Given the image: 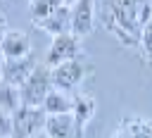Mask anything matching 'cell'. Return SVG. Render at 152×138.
I'll return each mask as SVG.
<instances>
[{
	"label": "cell",
	"instance_id": "cell-1",
	"mask_svg": "<svg viewBox=\"0 0 152 138\" xmlns=\"http://www.w3.org/2000/svg\"><path fill=\"white\" fill-rule=\"evenodd\" d=\"M52 90V74H50V67L43 62L38 64L31 76L19 86V98H21V105L26 107H43V100L48 98V93Z\"/></svg>",
	"mask_w": 152,
	"mask_h": 138
},
{
	"label": "cell",
	"instance_id": "cell-2",
	"mask_svg": "<svg viewBox=\"0 0 152 138\" xmlns=\"http://www.w3.org/2000/svg\"><path fill=\"white\" fill-rule=\"evenodd\" d=\"M88 69H90V67H88V62L83 59V55L76 57V59H69V62H62V64L52 67V69H50V74H52V88L64 90V93H74V90L83 83Z\"/></svg>",
	"mask_w": 152,
	"mask_h": 138
},
{
	"label": "cell",
	"instance_id": "cell-3",
	"mask_svg": "<svg viewBox=\"0 0 152 138\" xmlns=\"http://www.w3.org/2000/svg\"><path fill=\"white\" fill-rule=\"evenodd\" d=\"M45 119H48V114L43 112V107L21 105L12 114V138H31V136L43 133Z\"/></svg>",
	"mask_w": 152,
	"mask_h": 138
},
{
	"label": "cell",
	"instance_id": "cell-4",
	"mask_svg": "<svg viewBox=\"0 0 152 138\" xmlns=\"http://www.w3.org/2000/svg\"><path fill=\"white\" fill-rule=\"evenodd\" d=\"M76 57H81V38L74 33H62V36L52 38L48 55H45V64L52 69V67L69 62V59H76Z\"/></svg>",
	"mask_w": 152,
	"mask_h": 138
},
{
	"label": "cell",
	"instance_id": "cell-5",
	"mask_svg": "<svg viewBox=\"0 0 152 138\" xmlns=\"http://www.w3.org/2000/svg\"><path fill=\"white\" fill-rule=\"evenodd\" d=\"M71 33L86 38L95 29V0H76L71 7Z\"/></svg>",
	"mask_w": 152,
	"mask_h": 138
},
{
	"label": "cell",
	"instance_id": "cell-6",
	"mask_svg": "<svg viewBox=\"0 0 152 138\" xmlns=\"http://www.w3.org/2000/svg\"><path fill=\"white\" fill-rule=\"evenodd\" d=\"M43 133L48 138H83V128L76 124L71 114H55L45 119Z\"/></svg>",
	"mask_w": 152,
	"mask_h": 138
},
{
	"label": "cell",
	"instance_id": "cell-7",
	"mask_svg": "<svg viewBox=\"0 0 152 138\" xmlns=\"http://www.w3.org/2000/svg\"><path fill=\"white\" fill-rule=\"evenodd\" d=\"M0 52H2L5 59H21V57H28V55H31L28 33L10 29V31L5 33V38L0 40Z\"/></svg>",
	"mask_w": 152,
	"mask_h": 138
},
{
	"label": "cell",
	"instance_id": "cell-8",
	"mask_svg": "<svg viewBox=\"0 0 152 138\" xmlns=\"http://www.w3.org/2000/svg\"><path fill=\"white\" fill-rule=\"evenodd\" d=\"M38 67V62L28 55V57H21V59H5V67H2V83H10V86H21L31 71Z\"/></svg>",
	"mask_w": 152,
	"mask_h": 138
},
{
	"label": "cell",
	"instance_id": "cell-9",
	"mask_svg": "<svg viewBox=\"0 0 152 138\" xmlns=\"http://www.w3.org/2000/svg\"><path fill=\"white\" fill-rule=\"evenodd\" d=\"M36 26L43 29L45 33H50L52 38L55 36H62V33H71V10L64 5L57 12H52L50 17H45L43 21H38Z\"/></svg>",
	"mask_w": 152,
	"mask_h": 138
},
{
	"label": "cell",
	"instance_id": "cell-10",
	"mask_svg": "<svg viewBox=\"0 0 152 138\" xmlns=\"http://www.w3.org/2000/svg\"><path fill=\"white\" fill-rule=\"evenodd\" d=\"M74 109V93H64V90H57L52 88L48 93V98L43 100V112L48 117H55V114H71Z\"/></svg>",
	"mask_w": 152,
	"mask_h": 138
},
{
	"label": "cell",
	"instance_id": "cell-11",
	"mask_svg": "<svg viewBox=\"0 0 152 138\" xmlns=\"http://www.w3.org/2000/svg\"><path fill=\"white\" fill-rule=\"evenodd\" d=\"M95 109H97V105H95V98L90 95V93H74V109H71V117L76 119V124L86 131V126L93 121V117H95Z\"/></svg>",
	"mask_w": 152,
	"mask_h": 138
},
{
	"label": "cell",
	"instance_id": "cell-12",
	"mask_svg": "<svg viewBox=\"0 0 152 138\" xmlns=\"http://www.w3.org/2000/svg\"><path fill=\"white\" fill-rule=\"evenodd\" d=\"M116 133H121L124 138H152V121L142 117H126L121 119Z\"/></svg>",
	"mask_w": 152,
	"mask_h": 138
},
{
	"label": "cell",
	"instance_id": "cell-13",
	"mask_svg": "<svg viewBox=\"0 0 152 138\" xmlns=\"http://www.w3.org/2000/svg\"><path fill=\"white\" fill-rule=\"evenodd\" d=\"M59 7H64L62 0H31L28 2V12H31V21L38 24L45 17H50L52 12H57Z\"/></svg>",
	"mask_w": 152,
	"mask_h": 138
},
{
	"label": "cell",
	"instance_id": "cell-14",
	"mask_svg": "<svg viewBox=\"0 0 152 138\" xmlns=\"http://www.w3.org/2000/svg\"><path fill=\"white\" fill-rule=\"evenodd\" d=\"M21 107V98H19V88L10 86V83H0V109L7 114H14Z\"/></svg>",
	"mask_w": 152,
	"mask_h": 138
},
{
	"label": "cell",
	"instance_id": "cell-15",
	"mask_svg": "<svg viewBox=\"0 0 152 138\" xmlns=\"http://www.w3.org/2000/svg\"><path fill=\"white\" fill-rule=\"evenodd\" d=\"M138 43H140V50H142V57H145V62L152 67V14H150V19L142 24Z\"/></svg>",
	"mask_w": 152,
	"mask_h": 138
},
{
	"label": "cell",
	"instance_id": "cell-16",
	"mask_svg": "<svg viewBox=\"0 0 152 138\" xmlns=\"http://www.w3.org/2000/svg\"><path fill=\"white\" fill-rule=\"evenodd\" d=\"M0 138H12V114L0 109Z\"/></svg>",
	"mask_w": 152,
	"mask_h": 138
},
{
	"label": "cell",
	"instance_id": "cell-17",
	"mask_svg": "<svg viewBox=\"0 0 152 138\" xmlns=\"http://www.w3.org/2000/svg\"><path fill=\"white\" fill-rule=\"evenodd\" d=\"M7 31H10V29H7V17H5V12H0V40L5 38Z\"/></svg>",
	"mask_w": 152,
	"mask_h": 138
},
{
	"label": "cell",
	"instance_id": "cell-18",
	"mask_svg": "<svg viewBox=\"0 0 152 138\" xmlns=\"http://www.w3.org/2000/svg\"><path fill=\"white\" fill-rule=\"evenodd\" d=\"M2 67H5V57H2V52H0V83H2Z\"/></svg>",
	"mask_w": 152,
	"mask_h": 138
},
{
	"label": "cell",
	"instance_id": "cell-19",
	"mask_svg": "<svg viewBox=\"0 0 152 138\" xmlns=\"http://www.w3.org/2000/svg\"><path fill=\"white\" fill-rule=\"evenodd\" d=\"M62 2H64V5H66V7H71V5H74V2H76V0H62Z\"/></svg>",
	"mask_w": 152,
	"mask_h": 138
},
{
	"label": "cell",
	"instance_id": "cell-20",
	"mask_svg": "<svg viewBox=\"0 0 152 138\" xmlns=\"http://www.w3.org/2000/svg\"><path fill=\"white\" fill-rule=\"evenodd\" d=\"M31 138H48L45 133H38V136H31Z\"/></svg>",
	"mask_w": 152,
	"mask_h": 138
},
{
	"label": "cell",
	"instance_id": "cell-21",
	"mask_svg": "<svg viewBox=\"0 0 152 138\" xmlns=\"http://www.w3.org/2000/svg\"><path fill=\"white\" fill-rule=\"evenodd\" d=\"M28 2H31V0H28Z\"/></svg>",
	"mask_w": 152,
	"mask_h": 138
}]
</instances>
